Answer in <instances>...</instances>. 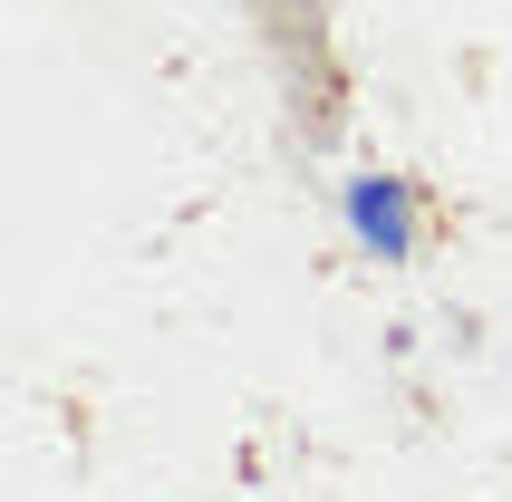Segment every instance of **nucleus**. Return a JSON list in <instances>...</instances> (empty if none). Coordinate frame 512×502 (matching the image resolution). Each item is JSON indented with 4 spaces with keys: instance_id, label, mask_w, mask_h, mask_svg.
<instances>
[{
    "instance_id": "nucleus-1",
    "label": "nucleus",
    "mask_w": 512,
    "mask_h": 502,
    "mask_svg": "<svg viewBox=\"0 0 512 502\" xmlns=\"http://www.w3.org/2000/svg\"><path fill=\"white\" fill-rule=\"evenodd\" d=\"M348 232H358L377 261H406V251H416V213H406L397 174H358V184H348Z\"/></svg>"
}]
</instances>
